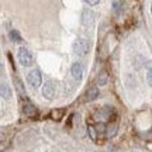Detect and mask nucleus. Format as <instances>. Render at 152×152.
<instances>
[{
    "mask_svg": "<svg viewBox=\"0 0 152 152\" xmlns=\"http://www.w3.org/2000/svg\"><path fill=\"white\" fill-rule=\"evenodd\" d=\"M89 49H90V42L85 39V38H79V39H76L75 44H73V51H75L77 55H86L89 52Z\"/></svg>",
    "mask_w": 152,
    "mask_h": 152,
    "instance_id": "f257e3e1",
    "label": "nucleus"
},
{
    "mask_svg": "<svg viewBox=\"0 0 152 152\" xmlns=\"http://www.w3.org/2000/svg\"><path fill=\"white\" fill-rule=\"evenodd\" d=\"M27 80H28V83H30V86H33V87H39V86H41V82H42V76H41V72L38 71V69H34V71L28 72Z\"/></svg>",
    "mask_w": 152,
    "mask_h": 152,
    "instance_id": "f03ea898",
    "label": "nucleus"
},
{
    "mask_svg": "<svg viewBox=\"0 0 152 152\" xmlns=\"http://www.w3.org/2000/svg\"><path fill=\"white\" fill-rule=\"evenodd\" d=\"M18 61L23 66H30L33 62V56L30 54V51L27 48H20L18 51Z\"/></svg>",
    "mask_w": 152,
    "mask_h": 152,
    "instance_id": "7ed1b4c3",
    "label": "nucleus"
},
{
    "mask_svg": "<svg viewBox=\"0 0 152 152\" xmlns=\"http://www.w3.org/2000/svg\"><path fill=\"white\" fill-rule=\"evenodd\" d=\"M42 96L45 99H51L55 96V83L52 80H47L44 83V87H42Z\"/></svg>",
    "mask_w": 152,
    "mask_h": 152,
    "instance_id": "20e7f679",
    "label": "nucleus"
},
{
    "mask_svg": "<svg viewBox=\"0 0 152 152\" xmlns=\"http://www.w3.org/2000/svg\"><path fill=\"white\" fill-rule=\"evenodd\" d=\"M72 76L75 77V79H77V80H80L82 76H83V66L79 64V62H76V64H73V66H72Z\"/></svg>",
    "mask_w": 152,
    "mask_h": 152,
    "instance_id": "39448f33",
    "label": "nucleus"
},
{
    "mask_svg": "<svg viewBox=\"0 0 152 152\" xmlns=\"http://www.w3.org/2000/svg\"><path fill=\"white\" fill-rule=\"evenodd\" d=\"M23 111H24V114H26L27 117H35V115H37V109H35V106H33V104L28 103V102L24 104Z\"/></svg>",
    "mask_w": 152,
    "mask_h": 152,
    "instance_id": "423d86ee",
    "label": "nucleus"
},
{
    "mask_svg": "<svg viewBox=\"0 0 152 152\" xmlns=\"http://www.w3.org/2000/svg\"><path fill=\"white\" fill-rule=\"evenodd\" d=\"M0 96L3 99H10L11 90L9 87V85H0Z\"/></svg>",
    "mask_w": 152,
    "mask_h": 152,
    "instance_id": "0eeeda50",
    "label": "nucleus"
},
{
    "mask_svg": "<svg viewBox=\"0 0 152 152\" xmlns=\"http://www.w3.org/2000/svg\"><path fill=\"white\" fill-rule=\"evenodd\" d=\"M64 114H65V110L64 109L52 110V111H51V118L55 120V121H59V120L64 117Z\"/></svg>",
    "mask_w": 152,
    "mask_h": 152,
    "instance_id": "6e6552de",
    "label": "nucleus"
},
{
    "mask_svg": "<svg viewBox=\"0 0 152 152\" xmlns=\"http://www.w3.org/2000/svg\"><path fill=\"white\" fill-rule=\"evenodd\" d=\"M93 23V13L89 10H85L83 11V24L85 26H90Z\"/></svg>",
    "mask_w": 152,
    "mask_h": 152,
    "instance_id": "1a4fd4ad",
    "label": "nucleus"
},
{
    "mask_svg": "<svg viewBox=\"0 0 152 152\" xmlns=\"http://www.w3.org/2000/svg\"><path fill=\"white\" fill-rule=\"evenodd\" d=\"M97 96H99V89L97 87H90L86 93L87 100H94V99H97Z\"/></svg>",
    "mask_w": 152,
    "mask_h": 152,
    "instance_id": "9d476101",
    "label": "nucleus"
},
{
    "mask_svg": "<svg viewBox=\"0 0 152 152\" xmlns=\"http://www.w3.org/2000/svg\"><path fill=\"white\" fill-rule=\"evenodd\" d=\"M10 38L14 41V42H21V35L17 33V31H10Z\"/></svg>",
    "mask_w": 152,
    "mask_h": 152,
    "instance_id": "9b49d317",
    "label": "nucleus"
},
{
    "mask_svg": "<svg viewBox=\"0 0 152 152\" xmlns=\"http://www.w3.org/2000/svg\"><path fill=\"white\" fill-rule=\"evenodd\" d=\"M16 85H17V89H18L20 94H23V96H24V87H23V83H20L18 80H16Z\"/></svg>",
    "mask_w": 152,
    "mask_h": 152,
    "instance_id": "f8f14e48",
    "label": "nucleus"
},
{
    "mask_svg": "<svg viewBox=\"0 0 152 152\" xmlns=\"http://www.w3.org/2000/svg\"><path fill=\"white\" fill-rule=\"evenodd\" d=\"M106 82H107V75H106V73H103V75H102V79L99 77V85H104Z\"/></svg>",
    "mask_w": 152,
    "mask_h": 152,
    "instance_id": "ddd939ff",
    "label": "nucleus"
},
{
    "mask_svg": "<svg viewBox=\"0 0 152 152\" xmlns=\"http://www.w3.org/2000/svg\"><path fill=\"white\" fill-rule=\"evenodd\" d=\"M152 82V72H151V66H148V83L151 85Z\"/></svg>",
    "mask_w": 152,
    "mask_h": 152,
    "instance_id": "4468645a",
    "label": "nucleus"
},
{
    "mask_svg": "<svg viewBox=\"0 0 152 152\" xmlns=\"http://www.w3.org/2000/svg\"><path fill=\"white\" fill-rule=\"evenodd\" d=\"M87 4H90V6H96L99 3V0H85Z\"/></svg>",
    "mask_w": 152,
    "mask_h": 152,
    "instance_id": "2eb2a0df",
    "label": "nucleus"
}]
</instances>
